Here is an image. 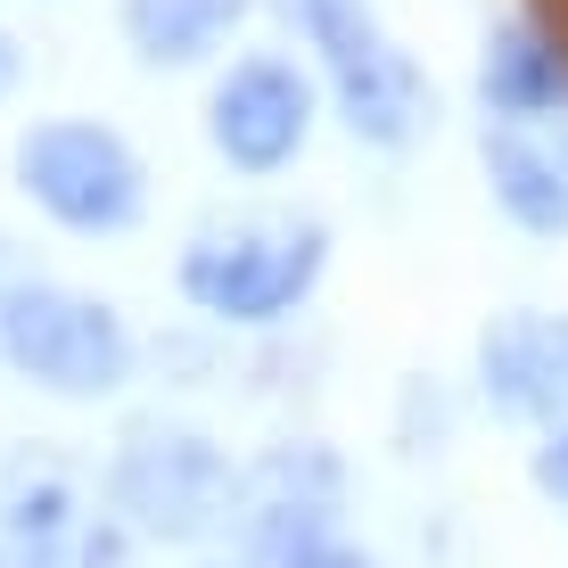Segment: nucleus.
Segmentation results:
<instances>
[{
  "instance_id": "obj_1",
  "label": "nucleus",
  "mask_w": 568,
  "mask_h": 568,
  "mask_svg": "<svg viewBox=\"0 0 568 568\" xmlns=\"http://www.w3.org/2000/svg\"><path fill=\"white\" fill-rule=\"evenodd\" d=\"M240 486H247V462H231V445L190 420H132L100 469L108 519L141 544L231 536L240 527Z\"/></svg>"
},
{
  "instance_id": "obj_2",
  "label": "nucleus",
  "mask_w": 568,
  "mask_h": 568,
  "mask_svg": "<svg viewBox=\"0 0 568 568\" xmlns=\"http://www.w3.org/2000/svg\"><path fill=\"white\" fill-rule=\"evenodd\" d=\"M322 264H329L322 214H231V223H206L182 240L173 288L190 313L223 329H281L313 297Z\"/></svg>"
},
{
  "instance_id": "obj_3",
  "label": "nucleus",
  "mask_w": 568,
  "mask_h": 568,
  "mask_svg": "<svg viewBox=\"0 0 568 568\" xmlns=\"http://www.w3.org/2000/svg\"><path fill=\"white\" fill-rule=\"evenodd\" d=\"M0 371L58 404H108L141 371V338L108 297L58 281H9L0 288Z\"/></svg>"
},
{
  "instance_id": "obj_4",
  "label": "nucleus",
  "mask_w": 568,
  "mask_h": 568,
  "mask_svg": "<svg viewBox=\"0 0 568 568\" xmlns=\"http://www.w3.org/2000/svg\"><path fill=\"white\" fill-rule=\"evenodd\" d=\"M9 173L58 231H74V240H115V231H132L141 206H149L141 149H132L115 124H100V115H42V124H26Z\"/></svg>"
},
{
  "instance_id": "obj_5",
  "label": "nucleus",
  "mask_w": 568,
  "mask_h": 568,
  "mask_svg": "<svg viewBox=\"0 0 568 568\" xmlns=\"http://www.w3.org/2000/svg\"><path fill=\"white\" fill-rule=\"evenodd\" d=\"M297 26L329 67V108L363 149H413L428 132V115H437L428 67L404 42H387L363 0H297Z\"/></svg>"
},
{
  "instance_id": "obj_6",
  "label": "nucleus",
  "mask_w": 568,
  "mask_h": 568,
  "mask_svg": "<svg viewBox=\"0 0 568 568\" xmlns=\"http://www.w3.org/2000/svg\"><path fill=\"white\" fill-rule=\"evenodd\" d=\"M0 568H132V536L50 445L0 454Z\"/></svg>"
},
{
  "instance_id": "obj_7",
  "label": "nucleus",
  "mask_w": 568,
  "mask_h": 568,
  "mask_svg": "<svg viewBox=\"0 0 568 568\" xmlns=\"http://www.w3.org/2000/svg\"><path fill=\"white\" fill-rule=\"evenodd\" d=\"M346 503H355V469H346L338 445L322 437H281L247 462V486H240V568H281L313 552V544L346 536Z\"/></svg>"
},
{
  "instance_id": "obj_8",
  "label": "nucleus",
  "mask_w": 568,
  "mask_h": 568,
  "mask_svg": "<svg viewBox=\"0 0 568 568\" xmlns=\"http://www.w3.org/2000/svg\"><path fill=\"white\" fill-rule=\"evenodd\" d=\"M313 108H322V91L288 50H240L206 91V141L231 173L272 182L313 141Z\"/></svg>"
},
{
  "instance_id": "obj_9",
  "label": "nucleus",
  "mask_w": 568,
  "mask_h": 568,
  "mask_svg": "<svg viewBox=\"0 0 568 568\" xmlns=\"http://www.w3.org/2000/svg\"><path fill=\"white\" fill-rule=\"evenodd\" d=\"M478 396L495 420L527 437H568V313L560 305H503L478 329Z\"/></svg>"
},
{
  "instance_id": "obj_10",
  "label": "nucleus",
  "mask_w": 568,
  "mask_h": 568,
  "mask_svg": "<svg viewBox=\"0 0 568 568\" xmlns=\"http://www.w3.org/2000/svg\"><path fill=\"white\" fill-rule=\"evenodd\" d=\"M478 100L495 124H568V50L552 26H536V17H503L495 33H486V58H478Z\"/></svg>"
},
{
  "instance_id": "obj_11",
  "label": "nucleus",
  "mask_w": 568,
  "mask_h": 568,
  "mask_svg": "<svg viewBox=\"0 0 568 568\" xmlns=\"http://www.w3.org/2000/svg\"><path fill=\"white\" fill-rule=\"evenodd\" d=\"M478 165H486V190H495L503 223L527 231V240H568V173L552 141L519 124H486L478 132Z\"/></svg>"
},
{
  "instance_id": "obj_12",
  "label": "nucleus",
  "mask_w": 568,
  "mask_h": 568,
  "mask_svg": "<svg viewBox=\"0 0 568 568\" xmlns=\"http://www.w3.org/2000/svg\"><path fill=\"white\" fill-rule=\"evenodd\" d=\"M247 0H124V42L149 67H199L240 33Z\"/></svg>"
},
{
  "instance_id": "obj_13",
  "label": "nucleus",
  "mask_w": 568,
  "mask_h": 568,
  "mask_svg": "<svg viewBox=\"0 0 568 568\" xmlns=\"http://www.w3.org/2000/svg\"><path fill=\"white\" fill-rule=\"evenodd\" d=\"M527 478H536V495L552 503V511H568V437H544L536 462H527Z\"/></svg>"
},
{
  "instance_id": "obj_14",
  "label": "nucleus",
  "mask_w": 568,
  "mask_h": 568,
  "mask_svg": "<svg viewBox=\"0 0 568 568\" xmlns=\"http://www.w3.org/2000/svg\"><path fill=\"white\" fill-rule=\"evenodd\" d=\"M281 568H379L363 552L355 536H329V544H313V552H297V560H281Z\"/></svg>"
},
{
  "instance_id": "obj_15",
  "label": "nucleus",
  "mask_w": 568,
  "mask_h": 568,
  "mask_svg": "<svg viewBox=\"0 0 568 568\" xmlns=\"http://www.w3.org/2000/svg\"><path fill=\"white\" fill-rule=\"evenodd\" d=\"M17 83H26V42H17V33L0 26V100H9Z\"/></svg>"
},
{
  "instance_id": "obj_16",
  "label": "nucleus",
  "mask_w": 568,
  "mask_h": 568,
  "mask_svg": "<svg viewBox=\"0 0 568 568\" xmlns=\"http://www.w3.org/2000/svg\"><path fill=\"white\" fill-rule=\"evenodd\" d=\"M552 156H560V173H568V124H560V132H552Z\"/></svg>"
},
{
  "instance_id": "obj_17",
  "label": "nucleus",
  "mask_w": 568,
  "mask_h": 568,
  "mask_svg": "<svg viewBox=\"0 0 568 568\" xmlns=\"http://www.w3.org/2000/svg\"><path fill=\"white\" fill-rule=\"evenodd\" d=\"M214 568H240V560H214Z\"/></svg>"
}]
</instances>
